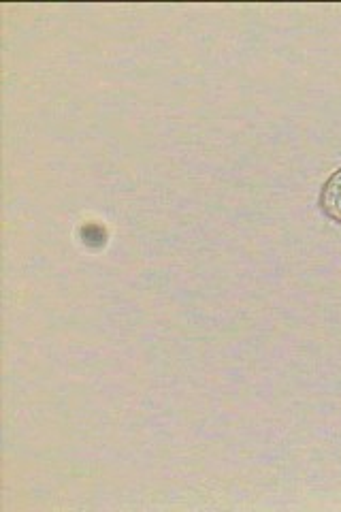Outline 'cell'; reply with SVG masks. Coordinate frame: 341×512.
<instances>
[{"label":"cell","mask_w":341,"mask_h":512,"mask_svg":"<svg viewBox=\"0 0 341 512\" xmlns=\"http://www.w3.org/2000/svg\"><path fill=\"white\" fill-rule=\"evenodd\" d=\"M320 210L324 216H329L333 222L341 227V167L331 175V178L324 182L320 197H318Z\"/></svg>","instance_id":"obj_1"}]
</instances>
